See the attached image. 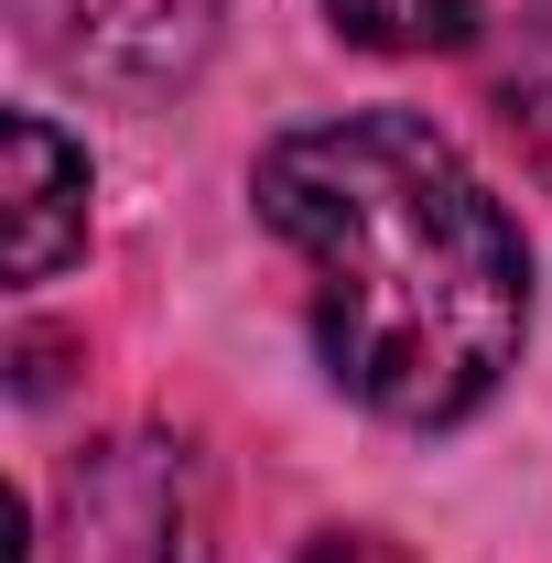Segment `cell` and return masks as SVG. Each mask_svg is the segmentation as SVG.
Here are the masks:
<instances>
[{
    "mask_svg": "<svg viewBox=\"0 0 552 563\" xmlns=\"http://www.w3.org/2000/svg\"><path fill=\"white\" fill-rule=\"evenodd\" d=\"M303 563H412V553L379 531H325V542H303Z\"/></svg>",
    "mask_w": 552,
    "mask_h": 563,
    "instance_id": "52a82bcc",
    "label": "cell"
},
{
    "mask_svg": "<svg viewBox=\"0 0 552 563\" xmlns=\"http://www.w3.org/2000/svg\"><path fill=\"white\" fill-rule=\"evenodd\" d=\"M498 120H509V141L552 174V0L509 33V55H498Z\"/></svg>",
    "mask_w": 552,
    "mask_h": 563,
    "instance_id": "8992f818",
    "label": "cell"
},
{
    "mask_svg": "<svg viewBox=\"0 0 552 563\" xmlns=\"http://www.w3.org/2000/svg\"><path fill=\"white\" fill-rule=\"evenodd\" d=\"M261 217L314 272V347L379 422H466L520 368L531 250L412 109H346L261 152Z\"/></svg>",
    "mask_w": 552,
    "mask_h": 563,
    "instance_id": "6da1fadb",
    "label": "cell"
},
{
    "mask_svg": "<svg viewBox=\"0 0 552 563\" xmlns=\"http://www.w3.org/2000/svg\"><path fill=\"white\" fill-rule=\"evenodd\" d=\"M66 563H217V498L207 466L174 433H109L55 488Z\"/></svg>",
    "mask_w": 552,
    "mask_h": 563,
    "instance_id": "7a4b0ae2",
    "label": "cell"
},
{
    "mask_svg": "<svg viewBox=\"0 0 552 563\" xmlns=\"http://www.w3.org/2000/svg\"><path fill=\"white\" fill-rule=\"evenodd\" d=\"M0 152H11V282H55L87 250V152H76L44 109H11V131H0Z\"/></svg>",
    "mask_w": 552,
    "mask_h": 563,
    "instance_id": "277c9868",
    "label": "cell"
},
{
    "mask_svg": "<svg viewBox=\"0 0 552 563\" xmlns=\"http://www.w3.org/2000/svg\"><path fill=\"white\" fill-rule=\"evenodd\" d=\"M357 55H455L477 44V0H325Z\"/></svg>",
    "mask_w": 552,
    "mask_h": 563,
    "instance_id": "5b68a950",
    "label": "cell"
},
{
    "mask_svg": "<svg viewBox=\"0 0 552 563\" xmlns=\"http://www.w3.org/2000/svg\"><path fill=\"white\" fill-rule=\"evenodd\" d=\"M22 44L76 87H185L217 55V0H11Z\"/></svg>",
    "mask_w": 552,
    "mask_h": 563,
    "instance_id": "3957f363",
    "label": "cell"
}]
</instances>
